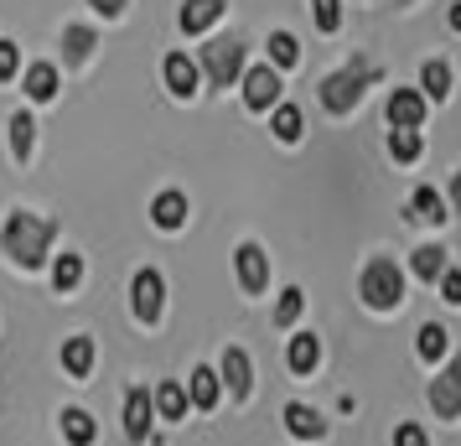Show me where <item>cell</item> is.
<instances>
[{
    "instance_id": "20",
    "label": "cell",
    "mask_w": 461,
    "mask_h": 446,
    "mask_svg": "<svg viewBox=\"0 0 461 446\" xmlns=\"http://www.w3.org/2000/svg\"><path fill=\"white\" fill-rule=\"evenodd\" d=\"M22 84H26V94H32L37 105H47V99H58V68L52 63H32L22 73Z\"/></svg>"
},
{
    "instance_id": "10",
    "label": "cell",
    "mask_w": 461,
    "mask_h": 446,
    "mask_svg": "<svg viewBox=\"0 0 461 446\" xmlns=\"http://www.w3.org/2000/svg\"><path fill=\"white\" fill-rule=\"evenodd\" d=\"M150 421H156L150 389H130V395H125V436H130V441H150V436H156Z\"/></svg>"
},
{
    "instance_id": "34",
    "label": "cell",
    "mask_w": 461,
    "mask_h": 446,
    "mask_svg": "<svg viewBox=\"0 0 461 446\" xmlns=\"http://www.w3.org/2000/svg\"><path fill=\"white\" fill-rule=\"evenodd\" d=\"M316 5V26H321V32H337V26H342V5H337V0H312Z\"/></svg>"
},
{
    "instance_id": "39",
    "label": "cell",
    "mask_w": 461,
    "mask_h": 446,
    "mask_svg": "<svg viewBox=\"0 0 461 446\" xmlns=\"http://www.w3.org/2000/svg\"><path fill=\"white\" fill-rule=\"evenodd\" d=\"M451 26H456V32H461V0H456V5H451Z\"/></svg>"
},
{
    "instance_id": "23",
    "label": "cell",
    "mask_w": 461,
    "mask_h": 446,
    "mask_svg": "<svg viewBox=\"0 0 461 446\" xmlns=\"http://www.w3.org/2000/svg\"><path fill=\"white\" fill-rule=\"evenodd\" d=\"M32 141H37V120H32L26 109H16V114H11V156H16V161H32Z\"/></svg>"
},
{
    "instance_id": "33",
    "label": "cell",
    "mask_w": 461,
    "mask_h": 446,
    "mask_svg": "<svg viewBox=\"0 0 461 446\" xmlns=\"http://www.w3.org/2000/svg\"><path fill=\"white\" fill-rule=\"evenodd\" d=\"M22 73V47L16 42H0V84H11Z\"/></svg>"
},
{
    "instance_id": "13",
    "label": "cell",
    "mask_w": 461,
    "mask_h": 446,
    "mask_svg": "<svg viewBox=\"0 0 461 446\" xmlns=\"http://www.w3.org/2000/svg\"><path fill=\"white\" fill-rule=\"evenodd\" d=\"M150 405H156V421H182L192 410V400H187V389L176 379H161L156 389H150Z\"/></svg>"
},
{
    "instance_id": "24",
    "label": "cell",
    "mask_w": 461,
    "mask_h": 446,
    "mask_svg": "<svg viewBox=\"0 0 461 446\" xmlns=\"http://www.w3.org/2000/svg\"><path fill=\"white\" fill-rule=\"evenodd\" d=\"M410 218H420V223H446V203H440L436 187H415V197H410Z\"/></svg>"
},
{
    "instance_id": "8",
    "label": "cell",
    "mask_w": 461,
    "mask_h": 446,
    "mask_svg": "<svg viewBox=\"0 0 461 446\" xmlns=\"http://www.w3.org/2000/svg\"><path fill=\"white\" fill-rule=\"evenodd\" d=\"M244 105H249L254 114L280 105V73H275V68H244Z\"/></svg>"
},
{
    "instance_id": "30",
    "label": "cell",
    "mask_w": 461,
    "mask_h": 446,
    "mask_svg": "<svg viewBox=\"0 0 461 446\" xmlns=\"http://www.w3.org/2000/svg\"><path fill=\"white\" fill-rule=\"evenodd\" d=\"M265 47H270V63L275 68H295V63H301V42H295L291 32H270V42H265Z\"/></svg>"
},
{
    "instance_id": "25",
    "label": "cell",
    "mask_w": 461,
    "mask_h": 446,
    "mask_svg": "<svg viewBox=\"0 0 461 446\" xmlns=\"http://www.w3.org/2000/svg\"><path fill=\"white\" fill-rule=\"evenodd\" d=\"M63 369L73 379H88V369H94V342L88 338H68L63 342Z\"/></svg>"
},
{
    "instance_id": "7",
    "label": "cell",
    "mask_w": 461,
    "mask_h": 446,
    "mask_svg": "<svg viewBox=\"0 0 461 446\" xmlns=\"http://www.w3.org/2000/svg\"><path fill=\"white\" fill-rule=\"evenodd\" d=\"M430 410H436L440 421H461V359H451L430 379Z\"/></svg>"
},
{
    "instance_id": "15",
    "label": "cell",
    "mask_w": 461,
    "mask_h": 446,
    "mask_svg": "<svg viewBox=\"0 0 461 446\" xmlns=\"http://www.w3.org/2000/svg\"><path fill=\"white\" fill-rule=\"evenodd\" d=\"M218 395H223L218 374H212L208 363H197V369H192V379H187V400H192V410H212V405H218Z\"/></svg>"
},
{
    "instance_id": "26",
    "label": "cell",
    "mask_w": 461,
    "mask_h": 446,
    "mask_svg": "<svg viewBox=\"0 0 461 446\" xmlns=\"http://www.w3.org/2000/svg\"><path fill=\"white\" fill-rule=\"evenodd\" d=\"M410 270H415V280H440V276H446V250H440V244H425V250H415Z\"/></svg>"
},
{
    "instance_id": "38",
    "label": "cell",
    "mask_w": 461,
    "mask_h": 446,
    "mask_svg": "<svg viewBox=\"0 0 461 446\" xmlns=\"http://www.w3.org/2000/svg\"><path fill=\"white\" fill-rule=\"evenodd\" d=\"M446 197H451V208L461 213V171H456V177H451V187H446Z\"/></svg>"
},
{
    "instance_id": "28",
    "label": "cell",
    "mask_w": 461,
    "mask_h": 446,
    "mask_svg": "<svg viewBox=\"0 0 461 446\" xmlns=\"http://www.w3.org/2000/svg\"><path fill=\"white\" fill-rule=\"evenodd\" d=\"M415 353H420L425 363L446 359V327H440V322H425V327H420V338H415Z\"/></svg>"
},
{
    "instance_id": "9",
    "label": "cell",
    "mask_w": 461,
    "mask_h": 446,
    "mask_svg": "<svg viewBox=\"0 0 461 446\" xmlns=\"http://www.w3.org/2000/svg\"><path fill=\"white\" fill-rule=\"evenodd\" d=\"M425 94L420 88H394L389 94V125L394 130H425Z\"/></svg>"
},
{
    "instance_id": "31",
    "label": "cell",
    "mask_w": 461,
    "mask_h": 446,
    "mask_svg": "<svg viewBox=\"0 0 461 446\" xmlns=\"http://www.w3.org/2000/svg\"><path fill=\"white\" fill-rule=\"evenodd\" d=\"M78 280H84V259H78V255H58V259H52V286H58L63 296L78 286Z\"/></svg>"
},
{
    "instance_id": "14",
    "label": "cell",
    "mask_w": 461,
    "mask_h": 446,
    "mask_svg": "<svg viewBox=\"0 0 461 446\" xmlns=\"http://www.w3.org/2000/svg\"><path fill=\"white\" fill-rule=\"evenodd\" d=\"M223 5H229V0H187L176 22H182V32H187V37H203V32L223 16Z\"/></svg>"
},
{
    "instance_id": "6",
    "label": "cell",
    "mask_w": 461,
    "mask_h": 446,
    "mask_svg": "<svg viewBox=\"0 0 461 446\" xmlns=\"http://www.w3.org/2000/svg\"><path fill=\"white\" fill-rule=\"evenodd\" d=\"M233 270H239V286H244V296H265V286H270V259L265 250L244 239L239 250H233Z\"/></svg>"
},
{
    "instance_id": "29",
    "label": "cell",
    "mask_w": 461,
    "mask_h": 446,
    "mask_svg": "<svg viewBox=\"0 0 461 446\" xmlns=\"http://www.w3.org/2000/svg\"><path fill=\"white\" fill-rule=\"evenodd\" d=\"M420 150H425L420 130H389V156L394 161H420Z\"/></svg>"
},
{
    "instance_id": "12",
    "label": "cell",
    "mask_w": 461,
    "mask_h": 446,
    "mask_svg": "<svg viewBox=\"0 0 461 446\" xmlns=\"http://www.w3.org/2000/svg\"><path fill=\"white\" fill-rule=\"evenodd\" d=\"M218 379H223V389H229L233 400H244V395L254 389L249 353H244V348H229V353H223V374H218Z\"/></svg>"
},
{
    "instance_id": "3",
    "label": "cell",
    "mask_w": 461,
    "mask_h": 446,
    "mask_svg": "<svg viewBox=\"0 0 461 446\" xmlns=\"http://www.w3.org/2000/svg\"><path fill=\"white\" fill-rule=\"evenodd\" d=\"M357 291H363V301H368L374 312H389V306H399V296H404V276H399V265L389 255H374L363 265Z\"/></svg>"
},
{
    "instance_id": "35",
    "label": "cell",
    "mask_w": 461,
    "mask_h": 446,
    "mask_svg": "<svg viewBox=\"0 0 461 446\" xmlns=\"http://www.w3.org/2000/svg\"><path fill=\"white\" fill-rule=\"evenodd\" d=\"M394 446H430V436H425L415 421H404V425L394 431Z\"/></svg>"
},
{
    "instance_id": "1",
    "label": "cell",
    "mask_w": 461,
    "mask_h": 446,
    "mask_svg": "<svg viewBox=\"0 0 461 446\" xmlns=\"http://www.w3.org/2000/svg\"><path fill=\"white\" fill-rule=\"evenodd\" d=\"M52 239H58V223H52V218H37V213L16 208L5 218V229H0V250L16 259L22 270H42Z\"/></svg>"
},
{
    "instance_id": "37",
    "label": "cell",
    "mask_w": 461,
    "mask_h": 446,
    "mask_svg": "<svg viewBox=\"0 0 461 446\" xmlns=\"http://www.w3.org/2000/svg\"><path fill=\"white\" fill-rule=\"evenodd\" d=\"M88 5H94L99 16H120V11H125L130 0H88Z\"/></svg>"
},
{
    "instance_id": "19",
    "label": "cell",
    "mask_w": 461,
    "mask_h": 446,
    "mask_svg": "<svg viewBox=\"0 0 461 446\" xmlns=\"http://www.w3.org/2000/svg\"><path fill=\"white\" fill-rule=\"evenodd\" d=\"M285 431L291 436H306V441H321L327 436V421L316 415L312 405H285Z\"/></svg>"
},
{
    "instance_id": "27",
    "label": "cell",
    "mask_w": 461,
    "mask_h": 446,
    "mask_svg": "<svg viewBox=\"0 0 461 446\" xmlns=\"http://www.w3.org/2000/svg\"><path fill=\"white\" fill-rule=\"evenodd\" d=\"M301 135H306V120H301V109H295V105H275V141L295 146Z\"/></svg>"
},
{
    "instance_id": "4",
    "label": "cell",
    "mask_w": 461,
    "mask_h": 446,
    "mask_svg": "<svg viewBox=\"0 0 461 446\" xmlns=\"http://www.w3.org/2000/svg\"><path fill=\"white\" fill-rule=\"evenodd\" d=\"M197 73H208L212 88L239 84V78H244V42H239V37H218V42H208V47H203Z\"/></svg>"
},
{
    "instance_id": "40",
    "label": "cell",
    "mask_w": 461,
    "mask_h": 446,
    "mask_svg": "<svg viewBox=\"0 0 461 446\" xmlns=\"http://www.w3.org/2000/svg\"><path fill=\"white\" fill-rule=\"evenodd\" d=\"M399 5H410V0H399Z\"/></svg>"
},
{
    "instance_id": "32",
    "label": "cell",
    "mask_w": 461,
    "mask_h": 446,
    "mask_svg": "<svg viewBox=\"0 0 461 446\" xmlns=\"http://www.w3.org/2000/svg\"><path fill=\"white\" fill-rule=\"evenodd\" d=\"M301 312H306V291H301V286H291V291L280 296V306H275V322H280V327H295V317H301Z\"/></svg>"
},
{
    "instance_id": "16",
    "label": "cell",
    "mask_w": 461,
    "mask_h": 446,
    "mask_svg": "<svg viewBox=\"0 0 461 446\" xmlns=\"http://www.w3.org/2000/svg\"><path fill=\"white\" fill-rule=\"evenodd\" d=\"M150 223H156V229H182V223H187V197L176 187L161 192V197L150 203Z\"/></svg>"
},
{
    "instance_id": "17",
    "label": "cell",
    "mask_w": 461,
    "mask_h": 446,
    "mask_svg": "<svg viewBox=\"0 0 461 446\" xmlns=\"http://www.w3.org/2000/svg\"><path fill=\"white\" fill-rule=\"evenodd\" d=\"M58 421H63V441L68 446H94V436H99L94 415H88V410H78V405H68Z\"/></svg>"
},
{
    "instance_id": "22",
    "label": "cell",
    "mask_w": 461,
    "mask_h": 446,
    "mask_svg": "<svg viewBox=\"0 0 461 446\" xmlns=\"http://www.w3.org/2000/svg\"><path fill=\"white\" fill-rule=\"evenodd\" d=\"M420 94H425V105H440L446 94H451V68L440 63H425V73H420Z\"/></svg>"
},
{
    "instance_id": "18",
    "label": "cell",
    "mask_w": 461,
    "mask_h": 446,
    "mask_svg": "<svg viewBox=\"0 0 461 446\" xmlns=\"http://www.w3.org/2000/svg\"><path fill=\"white\" fill-rule=\"evenodd\" d=\"M285 363H291V374H312L316 363H321V342H316L312 332H295V338L285 342Z\"/></svg>"
},
{
    "instance_id": "21",
    "label": "cell",
    "mask_w": 461,
    "mask_h": 446,
    "mask_svg": "<svg viewBox=\"0 0 461 446\" xmlns=\"http://www.w3.org/2000/svg\"><path fill=\"white\" fill-rule=\"evenodd\" d=\"M94 47H99V37H94L88 26H78V22H73V26H68V32H63V58H68V63H73V68H84V63H88V52H94Z\"/></svg>"
},
{
    "instance_id": "5",
    "label": "cell",
    "mask_w": 461,
    "mask_h": 446,
    "mask_svg": "<svg viewBox=\"0 0 461 446\" xmlns=\"http://www.w3.org/2000/svg\"><path fill=\"white\" fill-rule=\"evenodd\" d=\"M130 306H135V317L146 322H161V306H167V280L161 270H140V276L130 280Z\"/></svg>"
},
{
    "instance_id": "36",
    "label": "cell",
    "mask_w": 461,
    "mask_h": 446,
    "mask_svg": "<svg viewBox=\"0 0 461 446\" xmlns=\"http://www.w3.org/2000/svg\"><path fill=\"white\" fill-rule=\"evenodd\" d=\"M440 296L451 301V306H461V270H451V265H446V276H440Z\"/></svg>"
},
{
    "instance_id": "11",
    "label": "cell",
    "mask_w": 461,
    "mask_h": 446,
    "mask_svg": "<svg viewBox=\"0 0 461 446\" xmlns=\"http://www.w3.org/2000/svg\"><path fill=\"white\" fill-rule=\"evenodd\" d=\"M161 78L176 99H192L197 94V63H192L187 52H167V63H161Z\"/></svg>"
},
{
    "instance_id": "2",
    "label": "cell",
    "mask_w": 461,
    "mask_h": 446,
    "mask_svg": "<svg viewBox=\"0 0 461 446\" xmlns=\"http://www.w3.org/2000/svg\"><path fill=\"white\" fill-rule=\"evenodd\" d=\"M378 78H384V63H374V58L353 52V58H348V68L327 73V84H321V109H332V114H348V109L363 99V88H374Z\"/></svg>"
}]
</instances>
